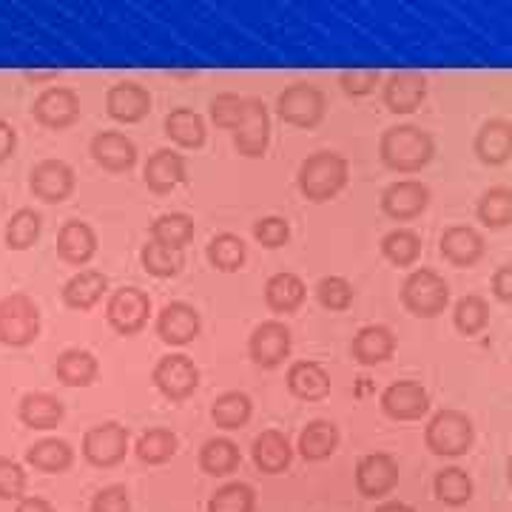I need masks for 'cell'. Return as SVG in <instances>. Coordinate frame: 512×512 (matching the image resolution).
<instances>
[{
	"instance_id": "1",
	"label": "cell",
	"mask_w": 512,
	"mask_h": 512,
	"mask_svg": "<svg viewBox=\"0 0 512 512\" xmlns=\"http://www.w3.org/2000/svg\"><path fill=\"white\" fill-rule=\"evenodd\" d=\"M379 154H382V163L390 171L413 174L433 160L436 143H433L430 131L419 126H410V123L407 126H390L379 140Z\"/></svg>"
},
{
	"instance_id": "2",
	"label": "cell",
	"mask_w": 512,
	"mask_h": 512,
	"mask_svg": "<svg viewBox=\"0 0 512 512\" xmlns=\"http://www.w3.org/2000/svg\"><path fill=\"white\" fill-rule=\"evenodd\" d=\"M348 177L350 165L339 151H316L308 160H302L296 183L305 200L328 202L348 185Z\"/></svg>"
},
{
	"instance_id": "3",
	"label": "cell",
	"mask_w": 512,
	"mask_h": 512,
	"mask_svg": "<svg viewBox=\"0 0 512 512\" xmlns=\"http://www.w3.org/2000/svg\"><path fill=\"white\" fill-rule=\"evenodd\" d=\"M40 333V311L26 293H12L0 299V342L9 348H26Z\"/></svg>"
},
{
	"instance_id": "4",
	"label": "cell",
	"mask_w": 512,
	"mask_h": 512,
	"mask_svg": "<svg viewBox=\"0 0 512 512\" xmlns=\"http://www.w3.org/2000/svg\"><path fill=\"white\" fill-rule=\"evenodd\" d=\"M402 302L407 311L419 319H436L439 313H444L447 302H450V285L444 282V276H439L430 268H419L404 279L402 285Z\"/></svg>"
},
{
	"instance_id": "5",
	"label": "cell",
	"mask_w": 512,
	"mask_h": 512,
	"mask_svg": "<svg viewBox=\"0 0 512 512\" xmlns=\"http://www.w3.org/2000/svg\"><path fill=\"white\" fill-rule=\"evenodd\" d=\"M276 111L288 126L316 128L325 120L328 100H325L322 89L313 83H291L276 97Z\"/></svg>"
},
{
	"instance_id": "6",
	"label": "cell",
	"mask_w": 512,
	"mask_h": 512,
	"mask_svg": "<svg viewBox=\"0 0 512 512\" xmlns=\"http://www.w3.org/2000/svg\"><path fill=\"white\" fill-rule=\"evenodd\" d=\"M424 439L436 456H461L473 444V421L461 410H441L427 424Z\"/></svg>"
},
{
	"instance_id": "7",
	"label": "cell",
	"mask_w": 512,
	"mask_h": 512,
	"mask_svg": "<svg viewBox=\"0 0 512 512\" xmlns=\"http://www.w3.org/2000/svg\"><path fill=\"white\" fill-rule=\"evenodd\" d=\"M148 313H151V299L140 288H120L111 293L109 305H106V319L120 336H134L148 325Z\"/></svg>"
},
{
	"instance_id": "8",
	"label": "cell",
	"mask_w": 512,
	"mask_h": 512,
	"mask_svg": "<svg viewBox=\"0 0 512 512\" xmlns=\"http://www.w3.org/2000/svg\"><path fill=\"white\" fill-rule=\"evenodd\" d=\"M154 384L165 399L183 402L197 390L200 370L194 365V359H188L185 353H171V356H163L154 367Z\"/></svg>"
},
{
	"instance_id": "9",
	"label": "cell",
	"mask_w": 512,
	"mask_h": 512,
	"mask_svg": "<svg viewBox=\"0 0 512 512\" xmlns=\"http://www.w3.org/2000/svg\"><path fill=\"white\" fill-rule=\"evenodd\" d=\"M248 353L254 359V365L265 367V370H274L279 367L288 356H291V330L285 322L279 319H265L259 322L248 339Z\"/></svg>"
},
{
	"instance_id": "10",
	"label": "cell",
	"mask_w": 512,
	"mask_h": 512,
	"mask_svg": "<svg viewBox=\"0 0 512 512\" xmlns=\"http://www.w3.org/2000/svg\"><path fill=\"white\" fill-rule=\"evenodd\" d=\"M128 453V430L117 421H103L83 436V456L94 467H114Z\"/></svg>"
},
{
	"instance_id": "11",
	"label": "cell",
	"mask_w": 512,
	"mask_h": 512,
	"mask_svg": "<svg viewBox=\"0 0 512 512\" xmlns=\"http://www.w3.org/2000/svg\"><path fill=\"white\" fill-rule=\"evenodd\" d=\"M271 143V117H268V106L256 97H248L245 103V117L234 131V146L242 157H265Z\"/></svg>"
},
{
	"instance_id": "12",
	"label": "cell",
	"mask_w": 512,
	"mask_h": 512,
	"mask_svg": "<svg viewBox=\"0 0 512 512\" xmlns=\"http://www.w3.org/2000/svg\"><path fill=\"white\" fill-rule=\"evenodd\" d=\"M430 205V188L419 180H399L387 185L382 194V211L396 222L416 220Z\"/></svg>"
},
{
	"instance_id": "13",
	"label": "cell",
	"mask_w": 512,
	"mask_h": 512,
	"mask_svg": "<svg viewBox=\"0 0 512 512\" xmlns=\"http://www.w3.org/2000/svg\"><path fill=\"white\" fill-rule=\"evenodd\" d=\"M399 481V464L387 453H367L356 464V487L365 498H382Z\"/></svg>"
},
{
	"instance_id": "14",
	"label": "cell",
	"mask_w": 512,
	"mask_h": 512,
	"mask_svg": "<svg viewBox=\"0 0 512 512\" xmlns=\"http://www.w3.org/2000/svg\"><path fill=\"white\" fill-rule=\"evenodd\" d=\"M202 330L200 313L194 311L188 302H168L160 316H157V336L165 345H191Z\"/></svg>"
},
{
	"instance_id": "15",
	"label": "cell",
	"mask_w": 512,
	"mask_h": 512,
	"mask_svg": "<svg viewBox=\"0 0 512 512\" xmlns=\"http://www.w3.org/2000/svg\"><path fill=\"white\" fill-rule=\"evenodd\" d=\"M382 410L393 421H416L430 410V396L419 382H393L382 393Z\"/></svg>"
},
{
	"instance_id": "16",
	"label": "cell",
	"mask_w": 512,
	"mask_h": 512,
	"mask_svg": "<svg viewBox=\"0 0 512 512\" xmlns=\"http://www.w3.org/2000/svg\"><path fill=\"white\" fill-rule=\"evenodd\" d=\"M32 114H35V120L40 126L69 128L72 123H77V117H80V97H77L72 89L52 86V89L37 94Z\"/></svg>"
},
{
	"instance_id": "17",
	"label": "cell",
	"mask_w": 512,
	"mask_h": 512,
	"mask_svg": "<svg viewBox=\"0 0 512 512\" xmlns=\"http://www.w3.org/2000/svg\"><path fill=\"white\" fill-rule=\"evenodd\" d=\"M29 188L37 200L43 202H63L74 191V171L72 165L63 160H40L29 174Z\"/></svg>"
},
{
	"instance_id": "18",
	"label": "cell",
	"mask_w": 512,
	"mask_h": 512,
	"mask_svg": "<svg viewBox=\"0 0 512 512\" xmlns=\"http://www.w3.org/2000/svg\"><path fill=\"white\" fill-rule=\"evenodd\" d=\"M382 97L393 114H410L427 97V77L419 72H393L384 80Z\"/></svg>"
},
{
	"instance_id": "19",
	"label": "cell",
	"mask_w": 512,
	"mask_h": 512,
	"mask_svg": "<svg viewBox=\"0 0 512 512\" xmlns=\"http://www.w3.org/2000/svg\"><path fill=\"white\" fill-rule=\"evenodd\" d=\"M476 157L484 165H507L512 160V123L504 117H493L478 128Z\"/></svg>"
},
{
	"instance_id": "20",
	"label": "cell",
	"mask_w": 512,
	"mask_h": 512,
	"mask_svg": "<svg viewBox=\"0 0 512 512\" xmlns=\"http://www.w3.org/2000/svg\"><path fill=\"white\" fill-rule=\"evenodd\" d=\"M106 109L117 123H140L151 111V94L140 83H114L106 94Z\"/></svg>"
},
{
	"instance_id": "21",
	"label": "cell",
	"mask_w": 512,
	"mask_h": 512,
	"mask_svg": "<svg viewBox=\"0 0 512 512\" xmlns=\"http://www.w3.org/2000/svg\"><path fill=\"white\" fill-rule=\"evenodd\" d=\"M441 256L456 265V268H470L484 256V237L470 225H453L441 234Z\"/></svg>"
},
{
	"instance_id": "22",
	"label": "cell",
	"mask_w": 512,
	"mask_h": 512,
	"mask_svg": "<svg viewBox=\"0 0 512 512\" xmlns=\"http://www.w3.org/2000/svg\"><path fill=\"white\" fill-rule=\"evenodd\" d=\"M143 180L154 191V194H171L180 183H185V160L183 154L171 151V148H160L148 157Z\"/></svg>"
},
{
	"instance_id": "23",
	"label": "cell",
	"mask_w": 512,
	"mask_h": 512,
	"mask_svg": "<svg viewBox=\"0 0 512 512\" xmlns=\"http://www.w3.org/2000/svg\"><path fill=\"white\" fill-rule=\"evenodd\" d=\"M92 157L100 168L120 174L137 163V146L120 131H100L92 140Z\"/></svg>"
},
{
	"instance_id": "24",
	"label": "cell",
	"mask_w": 512,
	"mask_h": 512,
	"mask_svg": "<svg viewBox=\"0 0 512 512\" xmlns=\"http://www.w3.org/2000/svg\"><path fill=\"white\" fill-rule=\"evenodd\" d=\"M350 353H353V359L359 365H382L396 353V336H393V330L384 328V325H365L353 336Z\"/></svg>"
},
{
	"instance_id": "25",
	"label": "cell",
	"mask_w": 512,
	"mask_h": 512,
	"mask_svg": "<svg viewBox=\"0 0 512 512\" xmlns=\"http://www.w3.org/2000/svg\"><path fill=\"white\" fill-rule=\"evenodd\" d=\"M251 456H254V464L262 473H268V476L285 473L293 461L291 441L285 439V433H279V430H265L254 439Z\"/></svg>"
},
{
	"instance_id": "26",
	"label": "cell",
	"mask_w": 512,
	"mask_h": 512,
	"mask_svg": "<svg viewBox=\"0 0 512 512\" xmlns=\"http://www.w3.org/2000/svg\"><path fill=\"white\" fill-rule=\"evenodd\" d=\"M288 390L302 402H322L330 396L328 370L316 362H293L288 370Z\"/></svg>"
},
{
	"instance_id": "27",
	"label": "cell",
	"mask_w": 512,
	"mask_h": 512,
	"mask_svg": "<svg viewBox=\"0 0 512 512\" xmlns=\"http://www.w3.org/2000/svg\"><path fill=\"white\" fill-rule=\"evenodd\" d=\"M57 254L69 265H86L97 254V234L92 231V225L80 220L66 222L57 234Z\"/></svg>"
},
{
	"instance_id": "28",
	"label": "cell",
	"mask_w": 512,
	"mask_h": 512,
	"mask_svg": "<svg viewBox=\"0 0 512 512\" xmlns=\"http://www.w3.org/2000/svg\"><path fill=\"white\" fill-rule=\"evenodd\" d=\"M106 288H109V279L100 271H80L63 285V302L72 311H92L103 299Z\"/></svg>"
},
{
	"instance_id": "29",
	"label": "cell",
	"mask_w": 512,
	"mask_h": 512,
	"mask_svg": "<svg viewBox=\"0 0 512 512\" xmlns=\"http://www.w3.org/2000/svg\"><path fill=\"white\" fill-rule=\"evenodd\" d=\"M308 296V288L302 282V276L291 274V271H282L274 274L265 282V302L274 313H293Z\"/></svg>"
},
{
	"instance_id": "30",
	"label": "cell",
	"mask_w": 512,
	"mask_h": 512,
	"mask_svg": "<svg viewBox=\"0 0 512 512\" xmlns=\"http://www.w3.org/2000/svg\"><path fill=\"white\" fill-rule=\"evenodd\" d=\"M18 416L32 430H52L63 421V402L49 393H26L20 399Z\"/></svg>"
},
{
	"instance_id": "31",
	"label": "cell",
	"mask_w": 512,
	"mask_h": 512,
	"mask_svg": "<svg viewBox=\"0 0 512 512\" xmlns=\"http://www.w3.org/2000/svg\"><path fill=\"white\" fill-rule=\"evenodd\" d=\"M97 370H100L97 359H94L89 350L80 348L63 350L55 362L57 379L66 384V387H89L97 379Z\"/></svg>"
},
{
	"instance_id": "32",
	"label": "cell",
	"mask_w": 512,
	"mask_h": 512,
	"mask_svg": "<svg viewBox=\"0 0 512 512\" xmlns=\"http://www.w3.org/2000/svg\"><path fill=\"white\" fill-rule=\"evenodd\" d=\"M336 447H339V427L333 421H311L299 436V453L308 461H325L336 453Z\"/></svg>"
},
{
	"instance_id": "33",
	"label": "cell",
	"mask_w": 512,
	"mask_h": 512,
	"mask_svg": "<svg viewBox=\"0 0 512 512\" xmlns=\"http://www.w3.org/2000/svg\"><path fill=\"white\" fill-rule=\"evenodd\" d=\"M478 222L487 228H510L512 225V188L507 185H493L487 188L476 205Z\"/></svg>"
},
{
	"instance_id": "34",
	"label": "cell",
	"mask_w": 512,
	"mask_h": 512,
	"mask_svg": "<svg viewBox=\"0 0 512 512\" xmlns=\"http://www.w3.org/2000/svg\"><path fill=\"white\" fill-rule=\"evenodd\" d=\"M26 461L40 473H66L72 467L74 453L63 439H43L26 450Z\"/></svg>"
},
{
	"instance_id": "35",
	"label": "cell",
	"mask_w": 512,
	"mask_h": 512,
	"mask_svg": "<svg viewBox=\"0 0 512 512\" xmlns=\"http://www.w3.org/2000/svg\"><path fill=\"white\" fill-rule=\"evenodd\" d=\"M165 134L183 148H200L205 143V120L194 109H174L165 117Z\"/></svg>"
},
{
	"instance_id": "36",
	"label": "cell",
	"mask_w": 512,
	"mask_h": 512,
	"mask_svg": "<svg viewBox=\"0 0 512 512\" xmlns=\"http://www.w3.org/2000/svg\"><path fill=\"white\" fill-rule=\"evenodd\" d=\"M251 413H254V404H251V399L245 393H239V390H228V393L217 396V402L211 407V419L222 430H239V427H245L251 421Z\"/></svg>"
},
{
	"instance_id": "37",
	"label": "cell",
	"mask_w": 512,
	"mask_h": 512,
	"mask_svg": "<svg viewBox=\"0 0 512 512\" xmlns=\"http://www.w3.org/2000/svg\"><path fill=\"white\" fill-rule=\"evenodd\" d=\"M151 239L165 245V248L183 251L185 245L194 239V220L188 214H180V211L163 214L151 222Z\"/></svg>"
},
{
	"instance_id": "38",
	"label": "cell",
	"mask_w": 512,
	"mask_h": 512,
	"mask_svg": "<svg viewBox=\"0 0 512 512\" xmlns=\"http://www.w3.org/2000/svg\"><path fill=\"white\" fill-rule=\"evenodd\" d=\"M239 447L231 439H211L202 444L200 467L208 476H231L239 467Z\"/></svg>"
},
{
	"instance_id": "39",
	"label": "cell",
	"mask_w": 512,
	"mask_h": 512,
	"mask_svg": "<svg viewBox=\"0 0 512 512\" xmlns=\"http://www.w3.org/2000/svg\"><path fill=\"white\" fill-rule=\"evenodd\" d=\"M245 259H248V248H245V242L237 234H217V237L208 242V262L222 271V274H234L239 271L242 265H245Z\"/></svg>"
},
{
	"instance_id": "40",
	"label": "cell",
	"mask_w": 512,
	"mask_h": 512,
	"mask_svg": "<svg viewBox=\"0 0 512 512\" xmlns=\"http://www.w3.org/2000/svg\"><path fill=\"white\" fill-rule=\"evenodd\" d=\"M177 447H180V441L168 427H151L137 439L134 450H137V458L146 464H165L177 456Z\"/></svg>"
},
{
	"instance_id": "41",
	"label": "cell",
	"mask_w": 512,
	"mask_h": 512,
	"mask_svg": "<svg viewBox=\"0 0 512 512\" xmlns=\"http://www.w3.org/2000/svg\"><path fill=\"white\" fill-rule=\"evenodd\" d=\"M421 254V237L413 228H393L382 237V256L387 262L407 268L413 265Z\"/></svg>"
},
{
	"instance_id": "42",
	"label": "cell",
	"mask_w": 512,
	"mask_h": 512,
	"mask_svg": "<svg viewBox=\"0 0 512 512\" xmlns=\"http://www.w3.org/2000/svg\"><path fill=\"white\" fill-rule=\"evenodd\" d=\"M453 325L464 336L481 333V330L490 325V305H487V299H481L476 293L461 296L456 302V308H453Z\"/></svg>"
},
{
	"instance_id": "43",
	"label": "cell",
	"mask_w": 512,
	"mask_h": 512,
	"mask_svg": "<svg viewBox=\"0 0 512 512\" xmlns=\"http://www.w3.org/2000/svg\"><path fill=\"white\" fill-rule=\"evenodd\" d=\"M40 228H43V220L40 214L32 211V208H20L12 214V220L6 222V245L12 251H26L32 248L40 237Z\"/></svg>"
},
{
	"instance_id": "44",
	"label": "cell",
	"mask_w": 512,
	"mask_h": 512,
	"mask_svg": "<svg viewBox=\"0 0 512 512\" xmlns=\"http://www.w3.org/2000/svg\"><path fill=\"white\" fill-rule=\"evenodd\" d=\"M140 259H143V268L148 274L157 276V279H168V276L180 274L183 268V251H174V248H165L160 242L148 239L140 251Z\"/></svg>"
},
{
	"instance_id": "45",
	"label": "cell",
	"mask_w": 512,
	"mask_h": 512,
	"mask_svg": "<svg viewBox=\"0 0 512 512\" xmlns=\"http://www.w3.org/2000/svg\"><path fill=\"white\" fill-rule=\"evenodd\" d=\"M256 495L248 484L234 481V484H225L220 487L214 498L208 501V512H254Z\"/></svg>"
},
{
	"instance_id": "46",
	"label": "cell",
	"mask_w": 512,
	"mask_h": 512,
	"mask_svg": "<svg viewBox=\"0 0 512 512\" xmlns=\"http://www.w3.org/2000/svg\"><path fill=\"white\" fill-rule=\"evenodd\" d=\"M245 103L248 97H239L234 92H222L211 100V120L222 131H237L242 117H245Z\"/></svg>"
},
{
	"instance_id": "47",
	"label": "cell",
	"mask_w": 512,
	"mask_h": 512,
	"mask_svg": "<svg viewBox=\"0 0 512 512\" xmlns=\"http://www.w3.org/2000/svg\"><path fill=\"white\" fill-rule=\"evenodd\" d=\"M316 299L328 311H348L353 305V285L345 276H325L316 285Z\"/></svg>"
},
{
	"instance_id": "48",
	"label": "cell",
	"mask_w": 512,
	"mask_h": 512,
	"mask_svg": "<svg viewBox=\"0 0 512 512\" xmlns=\"http://www.w3.org/2000/svg\"><path fill=\"white\" fill-rule=\"evenodd\" d=\"M473 493V484H470V478L464 476L461 470H441L439 476H436V495H439L441 501H447V504H464L467 498Z\"/></svg>"
},
{
	"instance_id": "49",
	"label": "cell",
	"mask_w": 512,
	"mask_h": 512,
	"mask_svg": "<svg viewBox=\"0 0 512 512\" xmlns=\"http://www.w3.org/2000/svg\"><path fill=\"white\" fill-rule=\"evenodd\" d=\"M379 80H382V74L376 72V69H345V72L339 74V86H342V92L348 94V97H367V94H373L376 86H379Z\"/></svg>"
},
{
	"instance_id": "50",
	"label": "cell",
	"mask_w": 512,
	"mask_h": 512,
	"mask_svg": "<svg viewBox=\"0 0 512 512\" xmlns=\"http://www.w3.org/2000/svg\"><path fill=\"white\" fill-rule=\"evenodd\" d=\"M254 239L262 248H282L291 239V225L282 217H262L254 222Z\"/></svg>"
},
{
	"instance_id": "51",
	"label": "cell",
	"mask_w": 512,
	"mask_h": 512,
	"mask_svg": "<svg viewBox=\"0 0 512 512\" xmlns=\"http://www.w3.org/2000/svg\"><path fill=\"white\" fill-rule=\"evenodd\" d=\"M26 490V473L18 461L12 458H0V498L12 501V498H23Z\"/></svg>"
},
{
	"instance_id": "52",
	"label": "cell",
	"mask_w": 512,
	"mask_h": 512,
	"mask_svg": "<svg viewBox=\"0 0 512 512\" xmlns=\"http://www.w3.org/2000/svg\"><path fill=\"white\" fill-rule=\"evenodd\" d=\"M92 512H131V501H128V490L123 484H111L106 490L94 495Z\"/></svg>"
},
{
	"instance_id": "53",
	"label": "cell",
	"mask_w": 512,
	"mask_h": 512,
	"mask_svg": "<svg viewBox=\"0 0 512 512\" xmlns=\"http://www.w3.org/2000/svg\"><path fill=\"white\" fill-rule=\"evenodd\" d=\"M493 293L501 302H510L512 305V262L510 265H501L493 276Z\"/></svg>"
},
{
	"instance_id": "54",
	"label": "cell",
	"mask_w": 512,
	"mask_h": 512,
	"mask_svg": "<svg viewBox=\"0 0 512 512\" xmlns=\"http://www.w3.org/2000/svg\"><path fill=\"white\" fill-rule=\"evenodd\" d=\"M18 148V134L6 120H0V163H6Z\"/></svg>"
},
{
	"instance_id": "55",
	"label": "cell",
	"mask_w": 512,
	"mask_h": 512,
	"mask_svg": "<svg viewBox=\"0 0 512 512\" xmlns=\"http://www.w3.org/2000/svg\"><path fill=\"white\" fill-rule=\"evenodd\" d=\"M15 512H55V507L49 501H43V498H20Z\"/></svg>"
},
{
	"instance_id": "56",
	"label": "cell",
	"mask_w": 512,
	"mask_h": 512,
	"mask_svg": "<svg viewBox=\"0 0 512 512\" xmlns=\"http://www.w3.org/2000/svg\"><path fill=\"white\" fill-rule=\"evenodd\" d=\"M23 77L29 80V83H43V80H52V77H57V69H49V72H32V69H26L23 72Z\"/></svg>"
},
{
	"instance_id": "57",
	"label": "cell",
	"mask_w": 512,
	"mask_h": 512,
	"mask_svg": "<svg viewBox=\"0 0 512 512\" xmlns=\"http://www.w3.org/2000/svg\"><path fill=\"white\" fill-rule=\"evenodd\" d=\"M376 512H413L407 504H396V501H390V504H382Z\"/></svg>"
},
{
	"instance_id": "58",
	"label": "cell",
	"mask_w": 512,
	"mask_h": 512,
	"mask_svg": "<svg viewBox=\"0 0 512 512\" xmlns=\"http://www.w3.org/2000/svg\"><path fill=\"white\" fill-rule=\"evenodd\" d=\"M510 481H512V461H510Z\"/></svg>"
}]
</instances>
